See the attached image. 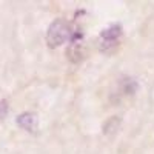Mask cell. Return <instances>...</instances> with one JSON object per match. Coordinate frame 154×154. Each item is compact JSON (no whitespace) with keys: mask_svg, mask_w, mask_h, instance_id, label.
Segmentation results:
<instances>
[{"mask_svg":"<svg viewBox=\"0 0 154 154\" xmlns=\"http://www.w3.org/2000/svg\"><path fill=\"white\" fill-rule=\"evenodd\" d=\"M120 35H122L120 26H117V25L109 26L99 37V49L105 54H109L112 51H116V48L120 45Z\"/></svg>","mask_w":154,"mask_h":154,"instance_id":"2","label":"cell"},{"mask_svg":"<svg viewBox=\"0 0 154 154\" xmlns=\"http://www.w3.org/2000/svg\"><path fill=\"white\" fill-rule=\"evenodd\" d=\"M119 123H120V120H119L117 117H112V119H109V120L103 125V133L106 134V133L116 131V130L119 128Z\"/></svg>","mask_w":154,"mask_h":154,"instance_id":"5","label":"cell"},{"mask_svg":"<svg viewBox=\"0 0 154 154\" xmlns=\"http://www.w3.org/2000/svg\"><path fill=\"white\" fill-rule=\"evenodd\" d=\"M71 37H72V28L69 22H66L65 19H56L48 26L46 43L49 48H57L66 40H69Z\"/></svg>","mask_w":154,"mask_h":154,"instance_id":"1","label":"cell"},{"mask_svg":"<svg viewBox=\"0 0 154 154\" xmlns=\"http://www.w3.org/2000/svg\"><path fill=\"white\" fill-rule=\"evenodd\" d=\"M17 125L20 128H23L25 131L35 133L38 128V119L34 112H23L17 117Z\"/></svg>","mask_w":154,"mask_h":154,"instance_id":"4","label":"cell"},{"mask_svg":"<svg viewBox=\"0 0 154 154\" xmlns=\"http://www.w3.org/2000/svg\"><path fill=\"white\" fill-rule=\"evenodd\" d=\"M8 109H9L8 102L6 100H0V119H3L5 116L8 114Z\"/></svg>","mask_w":154,"mask_h":154,"instance_id":"6","label":"cell"},{"mask_svg":"<svg viewBox=\"0 0 154 154\" xmlns=\"http://www.w3.org/2000/svg\"><path fill=\"white\" fill-rule=\"evenodd\" d=\"M86 53H88L86 46L82 42H72L68 46V49H66V57L72 63H79V62H82L86 57Z\"/></svg>","mask_w":154,"mask_h":154,"instance_id":"3","label":"cell"}]
</instances>
